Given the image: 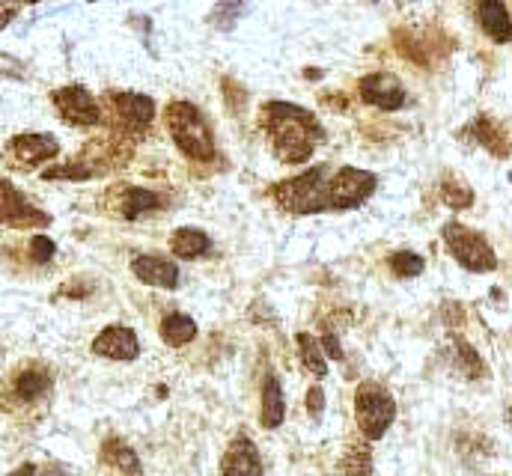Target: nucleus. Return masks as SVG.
Here are the masks:
<instances>
[{"label":"nucleus","mask_w":512,"mask_h":476,"mask_svg":"<svg viewBox=\"0 0 512 476\" xmlns=\"http://www.w3.org/2000/svg\"><path fill=\"white\" fill-rule=\"evenodd\" d=\"M262 125L274 143V152L286 164H301L313 155L316 143L325 137L322 125L313 114L286 105V102H271L262 114Z\"/></svg>","instance_id":"obj_1"},{"label":"nucleus","mask_w":512,"mask_h":476,"mask_svg":"<svg viewBox=\"0 0 512 476\" xmlns=\"http://www.w3.org/2000/svg\"><path fill=\"white\" fill-rule=\"evenodd\" d=\"M274 203L292 215H316L331 209V179L328 167H313L304 176L280 182L274 191Z\"/></svg>","instance_id":"obj_2"},{"label":"nucleus","mask_w":512,"mask_h":476,"mask_svg":"<svg viewBox=\"0 0 512 476\" xmlns=\"http://www.w3.org/2000/svg\"><path fill=\"white\" fill-rule=\"evenodd\" d=\"M167 128L176 140V146L194 158V161H212L215 155V140L206 125V117L191 105V102H173L167 108Z\"/></svg>","instance_id":"obj_3"},{"label":"nucleus","mask_w":512,"mask_h":476,"mask_svg":"<svg viewBox=\"0 0 512 476\" xmlns=\"http://www.w3.org/2000/svg\"><path fill=\"white\" fill-rule=\"evenodd\" d=\"M355 420L358 429L364 432V438L379 441L384 432L393 426L396 420V402L393 396L376 381H364L355 393Z\"/></svg>","instance_id":"obj_4"},{"label":"nucleus","mask_w":512,"mask_h":476,"mask_svg":"<svg viewBox=\"0 0 512 476\" xmlns=\"http://www.w3.org/2000/svg\"><path fill=\"white\" fill-rule=\"evenodd\" d=\"M444 244L447 250L453 253V259L468 268V271H477V274H486V271H495L498 268V256L495 250L489 247V241L480 236L477 230H468L465 224L459 221H450L444 227Z\"/></svg>","instance_id":"obj_5"},{"label":"nucleus","mask_w":512,"mask_h":476,"mask_svg":"<svg viewBox=\"0 0 512 476\" xmlns=\"http://www.w3.org/2000/svg\"><path fill=\"white\" fill-rule=\"evenodd\" d=\"M376 191V176L358 167H343L331 179V209H355Z\"/></svg>","instance_id":"obj_6"},{"label":"nucleus","mask_w":512,"mask_h":476,"mask_svg":"<svg viewBox=\"0 0 512 476\" xmlns=\"http://www.w3.org/2000/svg\"><path fill=\"white\" fill-rule=\"evenodd\" d=\"M54 105L72 125H96L102 119V111L96 99L84 87H66L54 93Z\"/></svg>","instance_id":"obj_7"},{"label":"nucleus","mask_w":512,"mask_h":476,"mask_svg":"<svg viewBox=\"0 0 512 476\" xmlns=\"http://www.w3.org/2000/svg\"><path fill=\"white\" fill-rule=\"evenodd\" d=\"M0 215H3L6 227H45V224H51V218L42 209H36L33 203H27V197L18 194L9 182H3V209H0Z\"/></svg>","instance_id":"obj_8"},{"label":"nucleus","mask_w":512,"mask_h":476,"mask_svg":"<svg viewBox=\"0 0 512 476\" xmlns=\"http://www.w3.org/2000/svg\"><path fill=\"white\" fill-rule=\"evenodd\" d=\"M361 99L367 105L382 108V111H396V108L405 105V90H402V84L393 75L376 72V75H367L361 81Z\"/></svg>","instance_id":"obj_9"},{"label":"nucleus","mask_w":512,"mask_h":476,"mask_svg":"<svg viewBox=\"0 0 512 476\" xmlns=\"http://www.w3.org/2000/svg\"><path fill=\"white\" fill-rule=\"evenodd\" d=\"M221 474L224 476H262V459L259 450L248 435L233 438L221 459Z\"/></svg>","instance_id":"obj_10"},{"label":"nucleus","mask_w":512,"mask_h":476,"mask_svg":"<svg viewBox=\"0 0 512 476\" xmlns=\"http://www.w3.org/2000/svg\"><path fill=\"white\" fill-rule=\"evenodd\" d=\"M93 352L99 357H111V360H137L140 343H137V334L131 328L114 325V328H105L93 340Z\"/></svg>","instance_id":"obj_11"},{"label":"nucleus","mask_w":512,"mask_h":476,"mask_svg":"<svg viewBox=\"0 0 512 476\" xmlns=\"http://www.w3.org/2000/svg\"><path fill=\"white\" fill-rule=\"evenodd\" d=\"M131 271L146 286H161V289H176L179 286V268L164 256H134Z\"/></svg>","instance_id":"obj_12"},{"label":"nucleus","mask_w":512,"mask_h":476,"mask_svg":"<svg viewBox=\"0 0 512 476\" xmlns=\"http://www.w3.org/2000/svg\"><path fill=\"white\" fill-rule=\"evenodd\" d=\"M111 105H114V111H117L120 122H123L126 128H134V131L146 128V125L155 119V102H152L149 96L117 93V96H111Z\"/></svg>","instance_id":"obj_13"},{"label":"nucleus","mask_w":512,"mask_h":476,"mask_svg":"<svg viewBox=\"0 0 512 476\" xmlns=\"http://www.w3.org/2000/svg\"><path fill=\"white\" fill-rule=\"evenodd\" d=\"M9 146H12V155L27 167H39L42 161H48L60 152V143L51 134H21Z\"/></svg>","instance_id":"obj_14"},{"label":"nucleus","mask_w":512,"mask_h":476,"mask_svg":"<svg viewBox=\"0 0 512 476\" xmlns=\"http://www.w3.org/2000/svg\"><path fill=\"white\" fill-rule=\"evenodd\" d=\"M477 21L489 39H495V42H510L512 39V18L504 0H480L477 3Z\"/></svg>","instance_id":"obj_15"},{"label":"nucleus","mask_w":512,"mask_h":476,"mask_svg":"<svg viewBox=\"0 0 512 476\" xmlns=\"http://www.w3.org/2000/svg\"><path fill=\"white\" fill-rule=\"evenodd\" d=\"M468 134H471L477 143H483L492 155H498V158H507V155H510V137H507V131H504L495 119H474L471 128H468Z\"/></svg>","instance_id":"obj_16"},{"label":"nucleus","mask_w":512,"mask_h":476,"mask_svg":"<svg viewBox=\"0 0 512 476\" xmlns=\"http://www.w3.org/2000/svg\"><path fill=\"white\" fill-rule=\"evenodd\" d=\"M450 360H453V366H456L465 378H471V381H480V378L489 375V369H486L480 352H477L471 343H465L462 337H450Z\"/></svg>","instance_id":"obj_17"},{"label":"nucleus","mask_w":512,"mask_h":476,"mask_svg":"<svg viewBox=\"0 0 512 476\" xmlns=\"http://www.w3.org/2000/svg\"><path fill=\"white\" fill-rule=\"evenodd\" d=\"M286 417V405H283V390L277 375H265L262 381V426L265 429H277Z\"/></svg>","instance_id":"obj_18"},{"label":"nucleus","mask_w":512,"mask_h":476,"mask_svg":"<svg viewBox=\"0 0 512 476\" xmlns=\"http://www.w3.org/2000/svg\"><path fill=\"white\" fill-rule=\"evenodd\" d=\"M48 387H51V375L42 366H27L15 375V396L27 405L42 399L48 393Z\"/></svg>","instance_id":"obj_19"},{"label":"nucleus","mask_w":512,"mask_h":476,"mask_svg":"<svg viewBox=\"0 0 512 476\" xmlns=\"http://www.w3.org/2000/svg\"><path fill=\"white\" fill-rule=\"evenodd\" d=\"M209 247H212L209 236L203 230H194V227H182L170 236V250L179 259H200L209 253Z\"/></svg>","instance_id":"obj_20"},{"label":"nucleus","mask_w":512,"mask_h":476,"mask_svg":"<svg viewBox=\"0 0 512 476\" xmlns=\"http://www.w3.org/2000/svg\"><path fill=\"white\" fill-rule=\"evenodd\" d=\"M102 459H105V465H111L114 471H120L123 476H140V459H137V453L128 447L126 441H120V438H108L105 441Z\"/></svg>","instance_id":"obj_21"},{"label":"nucleus","mask_w":512,"mask_h":476,"mask_svg":"<svg viewBox=\"0 0 512 476\" xmlns=\"http://www.w3.org/2000/svg\"><path fill=\"white\" fill-rule=\"evenodd\" d=\"M161 337H164L167 346L179 349V346H185V343H191L197 337V322L191 316H185V313H167L161 319Z\"/></svg>","instance_id":"obj_22"},{"label":"nucleus","mask_w":512,"mask_h":476,"mask_svg":"<svg viewBox=\"0 0 512 476\" xmlns=\"http://www.w3.org/2000/svg\"><path fill=\"white\" fill-rule=\"evenodd\" d=\"M158 206H164V200L152 191H143V188H126L120 197V215L126 221H134L146 212H155Z\"/></svg>","instance_id":"obj_23"},{"label":"nucleus","mask_w":512,"mask_h":476,"mask_svg":"<svg viewBox=\"0 0 512 476\" xmlns=\"http://www.w3.org/2000/svg\"><path fill=\"white\" fill-rule=\"evenodd\" d=\"M298 352H301V360H304V369L313 375V378H325L328 375V363L322 357V343H316L310 334H298Z\"/></svg>","instance_id":"obj_24"},{"label":"nucleus","mask_w":512,"mask_h":476,"mask_svg":"<svg viewBox=\"0 0 512 476\" xmlns=\"http://www.w3.org/2000/svg\"><path fill=\"white\" fill-rule=\"evenodd\" d=\"M340 476H373V453L367 444H352L343 456Z\"/></svg>","instance_id":"obj_25"},{"label":"nucleus","mask_w":512,"mask_h":476,"mask_svg":"<svg viewBox=\"0 0 512 476\" xmlns=\"http://www.w3.org/2000/svg\"><path fill=\"white\" fill-rule=\"evenodd\" d=\"M441 200H444L450 209L462 212V209H468V206L474 203V191H471L465 182H459L456 176H447V179L441 182Z\"/></svg>","instance_id":"obj_26"},{"label":"nucleus","mask_w":512,"mask_h":476,"mask_svg":"<svg viewBox=\"0 0 512 476\" xmlns=\"http://www.w3.org/2000/svg\"><path fill=\"white\" fill-rule=\"evenodd\" d=\"M390 268H393L396 277H417L426 268V262H423V256H417L411 250H399V253L390 256Z\"/></svg>","instance_id":"obj_27"},{"label":"nucleus","mask_w":512,"mask_h":476,"mask_svg":"<svg viewBox=\"0 0 512 476\" xmlns=\"http://www.w3.org/2000/svg\"><path fill=\"white\" fill-rule=\"evenodd\" d=\"M27 250H30V259L33 262H51V256H54V241L51 238H45V236H36V238H30V244H27Z\"/></svg>","instance_id":"obj_28"},{"label":"nucleus","mask_w":512,"mask_h":476,"mask_svg":"<svg viewBox=\"0 0 512 476\" xmlns=\"http://www.w3.org/2000/svg\"><path fill=\"white\" fill-rule=\"evenodd\" d=\"M307 411H310L313 420L322 417V411H325V390L322 387H310V393H307Z\"/></svg>","instance_id":"obj_29"},{"label":"nucleus","mask_w":512,"mask_h":476,"mask_svg":"<svg viewBox=\"0 0 512 476\" xmlns=\"http://www.w3.org/2000/svg\"><path fill=\"white\" fill-rule=\"evenodd\" d=\"M319 343H322V352L331 357V360H343V349H340V340H337L334 334H325V337H322Z\"/></svg>","instance_id":"obj_30"},{"label":"nucleus","mask_w":512,"mask_h":476,"mask_svg":"<svg viewBox=\"0 0 512 476\" xmlns=\"http://www.w3.org/2000/svg\"><path fill=\"white\" fill-rule=\"evenodd\" d=\"M9 476H39V468L36 465H21L18 471H12Z\"/></svg>","instance_id":"obj_31"},{"label":"nucleus","mask_w":512,"mask_h":476,"mask_svg":"<svg viewBox=\"0 0 512 476\" xmlns=\"http://www.w3.org/2000/svg\"><path fill=\"white\" fill-rule=\"evenodd\" d=\"M507 420H510V426H512V405H510V411H507Z\"/></svg>","instance_id":"obj_32"}]
</instances>
